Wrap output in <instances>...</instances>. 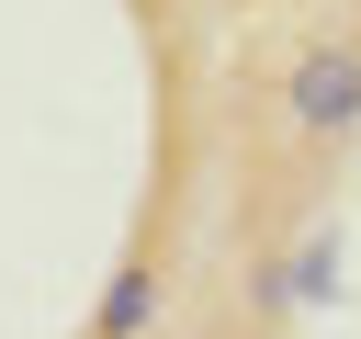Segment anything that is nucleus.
<instances>
[{
  "instance_id": "obj_1",
  "label": "nucleus",
  "mask_w": 361,
  "mask_h": 339,
  "mask_svg": "<svg viewBox=\"0 0 361 339\" xmlns=\"http://www.w3.org/2000/svg\"><path fill=\"white\" fill-rule=\"evenodd\" d=\"M282 136H305V147H350V136H361V34H327V45L293 56V79H282Z\"/></svg>"
},
{
  "instance_id": "obj_2",
  "label": "nucleus",
  "mask_w": 361,
  "mask_h": 339,
  "mask_svg": "<svg viewBox=\"0 0 361 339\" xmlns=\"http://www.w3.org/2000/svg\"><path fill=\"white\" fill-rule=\"evenodd\" d=\"M327 271H338V226H305L293 249H271V260L248 271V305H259V316H282V305H316V294H327Z\"/></svg>"
},
{
  "instance_id": "obj_3",
  "label": "nucleus",
  "mask_w": 361,
  "mask_h": 339,
  "mask_svg": "<svg viewBox=\"0 0 361 339\" xmlns=\"http://www.w3.org/2000/svg\"><path fill=\"white\" fill-rule=\"evenodd\" d=\"M169 316V260L147 249V260H124L113 282H102V305H90V339H147Z\"/></svg>"
}]
</instances>
